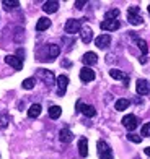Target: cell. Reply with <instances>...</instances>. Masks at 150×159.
Wrapping results in <instances>:
<instances>
[{
  "label": "cell",
  "mask_w": 150,
  "mask_h": 159,
  "mask_svg": "<svg viewBox=\"0 0 150 159\" xmlns=\"http://www.w3.org/2000/svg\"><path fill=\"white\" fill-rule=\"evenodd\" d=\"M78 153H80L82 157L88 156V140L87 138H80V140H78Z\"/></svg>",
  "instance_id": "16"
},
{
  "label": "cell",
  "mask_w": 150,
  "mask_h": 159,
  "mask_svg": "<svg viewBox=\"0 0 150 159\" xmlns=\"http://www.w3.org/2000/svg\"><path fill=\"white\" fill-rule=\"evenodd\" d=\"M135 89H137V93L140 96L148 94V93H150V84H148V81H145V80H137V83H135Z\"/></svg>",
  "instance_id": "12"
},
{
  "label": "cell",
  "mask_w": 150,
  "mask_h": 159,
  "mask_svg": "<svg viewBox=\"0 0 150 159\" xmlns=\"http://www.w3.org/2000/svg\"><path fill=\"white\" fill-rule=\"evenodd\" d=\"M82 30V21L80 20H69L65 23V33L69 34H75Z\"/></svg>",
  "instance_id": "6"
},
{
  "label": "cell",
  "mask_w": 150,
  "mask_h": 159,
  "mask_svg": "<svg viewBox=\"0 0 150 159\" xmlns=\"http://www.w3.org/2000/svg\"><path fill=\"white\" fill-rule=\"evenodd\" d=\"M49 26H51V20L46 18V16H42V18H39V20H38V23H36V30H38V31H46Z\"/></svg>",
  "instance_id": "19"
},
{
  "label": "cell",
  "mask_w": 150,
  "mask_h": 159,
  "mask_svg": "<svg viewBox=\"0 0 150 159\" xmlns=\"http://www.w3.org/2000/svg\"><path fill=\"white\" fill-rule=\"evenodd\" d=\"M85 3H87L85 0H80V2L77 0V2H75V7H77V8H83V5H85Z\"/></svg>",
  "instance_id": "30"
},
{
  "label": "cell",
  "mask_w": 150,
  "mask_h": 159,
  "mask_svg": "<svg viewBox=\"0 0 150 159\" xmlns=\"http://www.w3.org/2000/svg\"><path fill=\"white\" fill-rule=\"evenodd\" d=\"M137 46H139V49L142 50V54H144V55L148 52V46H147V42L144 39H137Z\"/></svg>",
  "instance_id": "27"
},
{
  "label": "cell",
  "mask_w": 150,
  "mask_h": 159,
  "mask_svg": "<svg viewBox=\"0 0 150 159\" xmlns=\"http://www.w3.org/2000/svg\"><path fill=\"white\" fill-rule=\"evenodd\" d=\"M109 75H111V78H114V80H121V81H124V86L129 84V76H127L124 71H121V70H118V68H113V70H109Z\"/></svg>",
  "instance_id": "11"
},
{
  "label": "cell",
  "mask_w": 150,
  "mask_h": 159,
  "mask_svg": "<svg viewBox=\"0 0 150 159\" xmlns=\"http://www.w3.org/2000/svg\"><path fill=\"white\" fill-rule=\"evenodd\" d=\"M109 42H111V38H109L108 34H101V36H98V38L95 39V44H96L99 49L108 47V46H109Z\"/></svg>",
  "instance_id": "15"
},
{
  "label": "cell",
  "mask_w": 150,
  "mask_h": 159,
  "mask_svg": "<svg viewBox=\"0 0 150 159\" xmlns=\"http://www.w3.org/2000/svg\"><path fill=\"white\" fill-rule=\"evenodd\" d=\"M98 154L101 159H113V154H111V148L108 146V143L103 141V140H99L98 141Z\"/></svg>",
  "instance_id": "2"
},
{
  "label": "cell",
  "mask_w": 150,
  "mask_h": 159,
  "mask_svg": "<svg viewBox=\"0 0 150 159\" xmlns=\"http://www.w3.org/2000/svg\"><path fill=\"white\" fill-rule=\"evenodd\" d=\"M123 125L132 133V130H135L139 125V119L135 117V115L129 114V115H126V117H123Z\"/></svg>",
  "instance_id": "4"
},
{
  "label": "cell",
  "mask_w": 150,
  "mask_h": 159,
  "mask_svg": "<svg viewBox=\"0 0 150 159\" xmlns=\"http://www.w3.org/2000/svg\"><path fill=\"white\" fill-rule=\"evenodd\" d=\"M60 54V49L59 46H56V44H51L47 47V60H54L57 55Z\"/></svg>",
  "instance_id": "20"
},
{
  "label": "cell",
  "mask_w": 150,
  "mask_h": 159,
  "mask_svg": "<svg viewBox=\"0 0 150 159\" xmlns=\"http://www.w3.org/2000/svg\"><path fill=\"white\" fill-rule=\"evenodd\" d=\"M34 83H36V80L34 78H26L23 81V88L25 89H33L34 88Z\"/></svg>",
  "instance_id": "26"
},
{
  "label": "cell",
  "mask_w": 150,
  "mask_h": 159,
  "mask_svg": "<svg viewBox=\"0 0 150 159\" xmlns=\"http://www.w3.org/2000/svg\"><path fill=\"white\" fill-rule=\"evenodd\" d=\"M38 76H39V80H42L47 86H52L54 84V81H56V76H54V73L51 70H44V68H41V70H38Z\"/></svg>",
  "instance_id": "3"
},
{
  "label": "cell",
  "mask_w": 150,
  "mask_h": 159,
  "mask_svg": "<svg viewBox=\"0 0 150 159\" xmlns=\"http://www.w3.org/2000/svg\"><path fill=\"white\" fill-rule=\"evenodd\" d=\"M5 62L8 63L10 67H13L15 70H21V68H23V60L18 59L17 55H7L5 57Z\"/></svg>",
  "instance_id": "10"
},
{
  "label": "cell",
  "mask_w": 150,
  "mask_h": 159,
  "mask_svg": "<svg viewBox=\"0 0 150 159\" xmlns=\"http://www.w3.org/2000/svg\"><path fill=\"white\" fill-rule=\"evenodd\" d=\"M148 13H150V5H148Z\"/></svg>",
  "instance_id": "34"
},
{
  "label": "cell",
  "mask_w": 150,
  "mask_h": 159,
  "mask_svg": "<svg viewBox=\"0 0 150 159\" xmlns=\"http://www.w3.org/2000/svg\"><path fill=\"white\" fill-rule=\"evenodd\" d=\"M127 20H129L131 25H135L139 26L142 25V16L139 15V7H129V11H127Z\"/></svg>",
  "instance_id": "1"
},
{
  "label": "cell",
  "mask_w": 150,
  "mask_h": 159,
  "mask_svg": "<svg viewBox=\"0 0 150 159\" xmlns=\"http://www.w3.org/2000/svg\"><path fill=\"white\" fill-rule=\"evenodd\" d=\"M39 114H41V106L39 104H33L30 109H28V117H30V119L39 117Z\"/></svg>",
  "instance_id": "21"
},
{
  "label": "cell",
  "mask_w": 150,
  "mask_h": 159,
  "mask_svg": "<svg viewBox=\"0 0 150 159\" xmlns=\"http://www.w3.org/2000/svg\"><path fill=\"white\" fill-rule=\"evenodd\" d=\"M80 38L82 41L85 42V44H88V42H91V39H93V31H91V28L90 26H82V30H80Z\"/></svg>",
  "instance_id": "13"
},
{
  "label": "cell",
  "mask_w": 150,
  "mask_h": 159,
  "mask_svg": "<svg viewBox=\"0 0 150 159\" xmlns=\"http://www.w3.org/2000/svg\"><path fill=\"white\" fill-rule=\"evenodd\" d=\"M77 111H80L85 117H95L96 115V109L93 106H88V104H82L80 101L77 102Z\"/></svg>",
  "instance_id": "5"
},
{
  "label": "cell",
  "mask_w": 150,
  "mask_h": 159,
  "mask_svg": "<svg viewBox=\"0 0 150 159\" xmlns=\"http://www.w3.org/2000/svg\"><path fill=\"white\" fill-rule=\"evenodd\" d=\"M145 154L150 157V146H148V148H145Z\"/></svg>",
  "instance_id": "33"
},
{
  "label": "cell",
  "mask_w": 150,
  "mask_h": 159,
  "mask_svg": "<svg viewBox=\"0 0 150 159\" xmlns=\"http://www.w3.org/2000/svg\"><path fill=\"white\" fill-rule=\"evenodd\" d=\"M82 62H83L85 65H95V63L98 62V55H96L95 52H87V54H83Z\"/></svg>",
  "instance_id": "17"
},
{
  "label": "cell",
  "mask_w": 150,
  "mask_h": 159,
  "mask_svg": "<svg viewBox=\"0 0 150 159\" xmlns=\"http://www.w3.org/2000/svg\"><path fill=\"white\" fill-rule=\"evenodd\" d=\"M80 80L83 83H90V81H93L95 80V71L91 70L90 67H83L80 70Z\"/></svg>",
  "instance_id": "8"
},
{
  "label": "cell",
  "mask_w": 150,
  "mask_h": 159,
  "mask_svg": "<svg viewBox=\"0 0 150 159\" xmlns=\"http://www.w3.org/2000/svg\"><path fill=\"white\" fill-rule=\"evenodd\" d=\"M145 62H147V57L142 55V57H140V63H145Z\"/></svg>",
  "instance_id": "32"
},
{
  "label": "cell",
  "mask_w": 150,
  "mask_h": 159,
  "mask_svg": "<svg viewBox=\"0 0 150 159\" xmlns=\"http://www.w3.org/2000/svg\"><path fill=\"white\" fill-rule=\"evenodd\" d=\"M2 5H3V8H5V10H12V8H17L20 3L17 2V0H3Z\"/></svg>",
  "instance_id": "24"
},
{
  "label": "cell",
  "mask_w": 150,
  "mask_h": 159,
  "mask_svg": "<svg viewBox=\"0 0 150 159\" xmlns=\"http://www.w3.org/2000/svg\"><path fill=\"white\" fill-rule=\"evenodd\" d=\"M67 84H69V78H67L65 75L57 76V94H59V96H64V94H65Z\"/></svg>",
  "instance_id": "7"
},
{
  "label": "cell",
  "mask_w": 150,
  "mask_h": 159,
  "mask_svg": "<svg viewBox=\"0 0 150 159\" xmlns=\"http://www.w3.org/2000/svg\"><path fill=\"white\" fill-rule=\"evenodd\" d=\"M142 136H150V122L142 127Z\"/></svg>",
  "instance_id": "29"
},
{
  "label": "cell",
  "mask_w": 150,
  "mask_h": 159,
  "mask_svg": "<svg viewBox=\"0 0 150 159\" xmlns=\"http://www.w3.org/2000/svg\"><path fill=\"white\" fill-rule=\"evenodd\" d=\"M129 104H131L129 99H118L114 107H116V111H126L127 107H129Z\"/></svg>",
  "instance_id": "23"
},
{
  "label": "cell",
  "mask_w": 150,
  "mask_h": 159,
  "mask_svg": "<svg viewBox=\"0 0 150 159\" xmlns=\"http://www.w3.org/2000/svg\"><path fill=\"white\" fill-rule=\"evenodd\" d=\"M101 30L103 31H116V30H119V21L118 20H104V21H101Z\"/></svg>",
  "instance_id": "9"
},
{
  "label": "cell",
  "mask_w": 150,
  "mask_h": 159,
  "mask_svg": "<svg viewBox=\"0 0 150 159\" xmlns=\"http://www.w3.org/2000/svg\"><path fill=\"white\" fill-rule=\"evenodd\" d=\"M60 114H62V109L59 106H51V107H49V117H51V119H54V120L59 119Z\"/></svg>",
  "instance_id": "22"
},
{
  "label": "cell",
  "mask_w": 150,
  "mask_h": 159,
  "mask_svg": "<svg viewBox=\"0 0 150 159\" xmlns=\"http://www.w3.org/2000/svg\"><path fill=\"white\" fill-rule=\"evenodd\" d=\"M119 16V10L118 8H114V10H109L108 13L104 15V20H116Z\"/></svg>",
  "instance_id": "25"
},
{
  "label": "cell",
  "mask_w": 150,
  "mask_h": 159,
  "mask_svg": "<svg viewBox=\"0 0 150 159\" xmlns=\"http://www.w3.org/2000/svg\"><path fill=\"white\" fill-rule=\"evenodd\" d=\"M42 10L46 13H56L59 10V2H56V0H47V2H44V5H42Z\"/></svg>",
  "instance_id": "14"
},
{
  "label": "cell",
  "mask_w": 150,
  "mask_h": 159,
  "mask_svg": "<svg viewBox=\"0 0 150 159\" xmlns=\"http://www.w3.org/2000/svg\"><path fill=\"white\" fill-rule=\"evenodd\" d=\"M127 140L132 141V143H140L142 141V136L135 135V133H129V135H127Z\"/></svg>",
  "instance_id": "28"
},
{
  "label": "cell",
  "mask_w": 150,
  "mask_h": 159,
  "mask_svg": "<svg viewBox=\"0 0 150 159\" xmlns=\"http://www.w3.org/2000/svg\"><path fill=\"white\" fill-rule=\"evenodd\" d=\"M59 138H60L62 143H70L74 140V135H72V132H70L69 128H62L59 132Z\"/></svg>",
  "instance_id": "18"
},
{
  "label": "cell",
  "mask_w": 150,
  "mask_h": 159,
  "mask_svg": "<svg viewBox=\"0 0 150 159\" xmlns=\"http://www.w3.org/2000/svg\"><path fill=\"white\" fill-rule=\"evenodd\" d=\"M0 122H2V124H0V125H2V128H5L7 125H8V124H7V119H5V117H3L2 120H0Z\"/></svg>",
  "instance_id": "31"
}]
</instances>
